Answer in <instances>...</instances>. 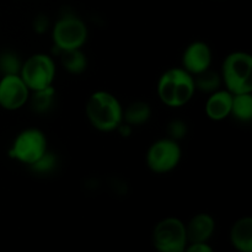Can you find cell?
I'll return each mask as SVG.
<instances>
[{
  "label": "cell",
  "instance_id": "4fadbf2b",
  "mask_svg": "<svg viewBox=\"0 0 252 252\" xmlns=\"http://www.w3.org/2000/svg\"><path fill=\"white\" fill-rule=\"evenodd\" d=\"M230 241L240 252H252V218L243 217L234 223L230 230Z\"/></svg>",
  "mask_w": 252,
  "mask_h": 252
},
{
  "label": "cell",
  "instance_id": "e0dca14e",
  "mask_svg": "<svg viewBox=\"0 0 252 252\" xmlns=\"http://www.w3.org/2000/svg\"><path fill=\"white\" fill-rule=\"evenodd\" d=\"M230 116L239 122H250L252 120V93L233 95Z\"/></svg>",
  "mask_w": 252,
  "mask_h": 252
},
{
  "label": "cell",
  "instance_id": "2e32d148",
  "mask_svg": "<svg viewBox=\"0 0 252 252\" xmlns=\"http://www.w3.org/2000/svg\"><path fill=\"white\" fill-rule=\"evenodd\" d=\"M61 63L63 68L71 75H80L88 69V57L83 49H71V51L59 52Z\"/></svg>",
  "mask_w": 252,
  "mask_h": 252
},
{
  "label": "cell",
  "instance_id": "30bf717a",
  "mask_svg": "<svg viewBox=\"0 0 252 252\" xmlns=\"http://www.w3.org/2000/svg\"><path fill=\"white\" fill-rule=\"evenodd\" d=\"M212 62L213 52L211 46L204 41L191 42L185 48L181 57V66L193 76L211 69Z\"/></svg>",
  "mask_w": 252,
  "mask_h": 252
},
{
  "label": "cell",
  "instance_id": "7a4b0ae2",
  "mask_svg": "<svg viewBox=\"0 0 252 252\" xmlns=\"http://www.w3.org/2000/svg\"><path fill=\"white\" fill-rule=\"evenodd\" d=\"M85 116L91 127L97 132H116L123 122V106L112 93L97 90L86 100Z\"/></svg>",
  "mask_w": 252,
  "mask_h": 252
},
{
  "label": "cell",
  "instance_id": "cb8c5ba5",
  "mask_svg": "<svg viewBox=\"0 0 252 252\" xmlns=\"http://www.w3.org/2000/svg\"><path fill=\"white\" fill-rule=\"evenodd\" d=\"M116 132L120 133L121 137L128 138V137H130V135H132L133 127H132V126L128 125V123L122 122L120 126H118V128H117V129H116Z\"/></svg>",
  "mask_w": 252,
  "mask_h": 252
},
{
  "label": "cell",
  "instance_id": "d6986e66",
  "mask_svg": "<svg viewBox=\"0 0 252 252\" xmlns=\"http://www.w3.org/2000/svg\"><path fill=\"white\" fill-rule=\"evenodd\" d=\"M22 61L15 52L4 51L0 53V75L20 74Z\"/></svg>",
  "mask_w": 252,
  "mask_h": 252
},
{
  "label": "cell",
  "instance_id": "ac0fdd59",
  "mask_svg": "<svg viewBox=\"0 0 252 252\" xmlns=\"http://www.w3.org/2000/svg\"><path fill=\"white\" fill-rule=\"evenodd\" d=\"M194 78V85H196V90L203 91L206 94H212L220 89L221 86V78L220 74L218 71H214L212 69L203 71V73L198 74V75L193 76Z\"/></svg>",
  "mask_w": 252,
  "mask_h": 252
},
{
  "label": "cell",
  "instance_id": "7402d4cb",
  "mask_svg": "<svg viewBox=\"0 0 252 252\" xmlns=\"http://www.w3.org/2000/svg\"><path fill=\"white\" fill-rule=\"evenodd\" d=\"M32 29L33 31L36 32L37 34H43L48 31L49 29V20L46 15L41 14V15H37L34 17L33 22H32Z\"/></svg>",
  "mask_w": 252,
  "mask_h": 252
},
{
  "label": "cell",
  "instance_id": "7c38bea8",
  "mask_svg": "<svg viewBox=\"0 0 252 252\" xmlns=\"http://www.w3.org/2000/svg\"><path fill=\"white\" fill-rule=\"evenodd\" d=\"M216 230V220L208 213H198L186 224L189 243H207Z\"/></svg>",
  "mask_w": 252,
  "mask_h": 252
},
{
  "label": "cell",
  "instance_id": "8fae6325",
  "mask_svg": "<svg viewBox=\"0 0 252 252\" xmlns=\"http://www.w3.org/2000/svg\"><path fill=\"white\" fill-rule=\"evenodd\" d=\"M231 103H233V94L225 89H218L214 93L209 94L204 105V112L211 121L220 122L230 116Z\"/></svg>",
  "mask_w": 252,
  "mask_h": 252
},
{
  "label": "cell",
  "instance_id": "ffe728a7",
  "mask_svg": "<svg viewBox=\"0 0 252 252\" xmlns=\"http://www.w3.org/2000/svg\"><path fill=\"white\" fill-rule=\"evenodd\" d=\"M57 162H58V159H57L56 154L49 150H47L36 162L31 165V170L36 174H49V172L53 171L57 166Z\"/></svg>",
  "mask_w": 252,
  "mask_h": 252
},
{
  "label": "cell",
  "instance_id": "5b68a950",
  "mask_svg": "<svg viewBox=\"0 0 252 252\" xmlns=\"http://www.w3.org/2000/svg\"><path fill=\"white\" fill-rule=\"evenodd\" d=\"M57 75V65L53 57L46 53H36L22 62L20 76L30 91L42 90L53 86Z\"/></svg>",
  "mask_w": 252,
  "mask_h": 252
},
{
  "label": "cell",
  "instance_id": "5bb4252c",
  "mask_svg": "<svg viewBox=\"0 0 252 252\" xmlns=\"http://www.w3.org/2000/svg\"><path fill=\"white\" fill-rule=\"evenodd\" d=\"M152 106L145 101H134L123 108V122L132 127L145 125L152 117Z\"/></svg>",
  "mask_w": 252,
  "mask_h": 252
},
{
  "label": "cell",
  "instance_id": "6da1fadb",
  "mask_svg": "<svg viewBox=\"0 0 252 252\" xmlns=\"http://www.w3.org/2000/svg\"><path fill=\"white\" fill-rule=\"evenodd\" d=\"M196 91L193 75L182 66L166 69L157 83L158 98L169 108L185 107L191 102Z\"/></svg>",
  "mask_w": 252,
  "mask_h": 252
},
{
  "label": "cell",
  "instance_id": "8992f818",
  "mask_svg": "<svg viewBox=\"0 0 252 252\" xmlns=\"http://www.w3.org/2000/svg\"><path fill=\"white\" fill-rule=\"evenodd\" d=\"M48 150V140L41 129L34 127L21 130L12 140L9 157L17 162L31 166Z\"/></svg>",
  "mask_w": 252,
  "mask_h": 252
},
{
  "label": "cell",
  "instance_id": "3957f363",
  "mask_svg": "<svg viewBox=\"0 0 252 252\" xmlns=\"http://www.w3.org/2000/svg\"><path fill=\"white\" fill-rule=\"evenodd\" d=\"M219 74L221 85L233 95L252 93V56L248 52L229 53L221 63Z\"/></svg>",
  "mask_w": 252,
  "mask_h": 252
},
{
  "label": "cell",
  "instance_id": "9a60e30c",
  "mask_svg": "<svg viewBox=\"0 0 252 252\" xmlns=\"http://www.w3.org/2000/svg\"><path fill=\"white\" fill-rule=\"evenodd\" d=\"M56 96L57 91L54 86H49V88L42 89V90L31 91L29 100L31 110L37 115L48 113L56 103Z\"/></svg>",
  "mask_w": 252,
  "mask_h": 252
},
{
  "label": "cell",
  "instance_id": "52a82bcc",
  "mask_svg": "<svg viewBox=\"0 0 252 252\" xmlns=\"http://www.w3.org/2000/svg\"><path fill=\"white\" fill-rule=\"evenodd\" d=\"M182 159V148L180 142L169 137L160 138L150 144L145 154L148 169L158 175L174 171Z\"/></svg>",
  "mask_w": 252,
  "mask_h": 252
},
{
  "label": "cell",
  "instance_id": "603a6c76",
  "mask_svg": "<svg viewBox=\"0 0 252 252\" xmlns=\"http://www.w3.org/2000/svg\"><path fill=\"white\" fill-rule=\"evenodd\" d=\"M184 252H213V249L207 243H189Z\"/></svg>",
  "mask_w": 252,
  "mask_h": 252
},
{
  "label": "cell",
  "instance_id": "277c9868",
  "mask_svg": "<svg viewBox=\"0 0 252 252\" xmlns=\"http://www.w3.org/2000/svg\"><path fill=\"white\" fill-rule=\"evenodd\" d=\"M89 38V30L85 21L75 15L66 14L59 17L52 27V41L56 52L83 49Z\"/></svg>",
  "mask_w": 252,
  "mask_h": 252
},
{
  "label": "cell",
  "instance_id": "9c48e42d",
  "mask_svg": "<svg viewBox=\"0 0 252 252\" xmlns=\"http://www.w3.org/2000/svg\"><path fill=\"white\" fill-rule=\"evenodd\" d=\"M31 91L20 74L1 75L0 78V107L5 111H17L29 103Z\"/></svg>",
  "mask_w": 252,
  "mask_h": 252
},
{
  "label": "cell",
  "instance_id": "44dd1931",
  "mask_svg": "<svg viewBox=\"0 0 252 252\" xmlns=\"http://www.w3.org/2000/svg\"><path fill=\"white\" fill-rule=\"evenodd\" d=\"M187 133H189V127H187V123L185 121L176 118V120L170 121V123L167 125V137L176 140V142L184 139Z\"/></svg>",
  "mask_w": 252,
  "mask_h": 252
},
{
  "label": "cell",
  "instance_id": "ba28073f",
  "mask_svg": "<svg viewBox=\"0 0 252 252\" xmlns=\"http://www.w3.org/2000/svg\"><path fill=\"white\" fill-rule=\"evenodd\" d=\"M189 240L186 224L176 217L158 221L153 230V245L159 252H184Z\"/></svg>",
  "mask_w": 252,
  "mask_h": 252
}]
</instances>
